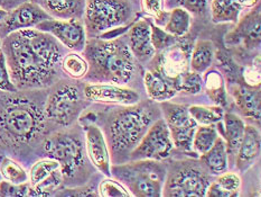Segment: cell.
I'll use <instances>...</instances> for the list:
<instances>
[{
    "label": "cell",
    "mask_w": 261,
    "mask_h": 197,
    "mask_svg": "<svg viewBox=\"0 0 261 197\" xmlns=\"http://www.w3.org/2000/svg\"><path fill=\"white\" fill-rule=\"evenodd\" d=\"M61 45L53 35L36 28L5 36L2 51L16 88L37 89L52 84L63 59Z\"/></svg>",
    "instance_id": "obj_1"
},
{
    "label": "cell",
    "mask_w": 261,
    "mask_h": 197,
    "mask_svg": "<svg viewBox=\"0 0 261 197\" xmlns=\"http://www.w3.org/2000/svg\"><path fill=\"white\" fill-rule=\"evenodd\" d=\"M15 94L0 100V142L20 148L41 137L46 117L32 99Z\"/></svg>",
    "instance_id": "obj_2"
},
{
    "label": "cell",
    "mask_w": 261,
    "mask_h": 197,
    "mask_svg": "<svg viewBox=\"0 0 261 197\" xmlns=\"http://www.w3.org/2000/svg\"><path fill=\"white\" fill-rule=\"evenodd\" d=\"M83 52L89 64L86 76L89 79L123 86L135 75V56L121 39H90Z\"/></svg>",
    "instance_id": "obj_3"
},
{
    "label": "cell",
    "mask_w": 261,
    "mask_h": 197,
    "mask_svg": "<svg viewBox=\"0 0 261 197\" xmlns=\"http://www.w3.org/2000/svg\"><path fill=\"white\" fill-rule=\"evenodd\" d=\"M154 122V114L147 106L135 104L117 112L108 127L112 155L116 158L129 155Z\"/></svg>",
    "instance_id": "obj_4"
},
{
    "label": "cell",
    "mask_w": 261,
    "mask_h": 197,
    "mask_svg": "<svg viewBox=\"0 0 261 197\" xmlns=\"http://www.w3.org/2000/svg\"><path fill=\"white\" fill-rule=\"evenodd\" d=\"M111 176L127 188L132 196H163L166 170L156 160H132L111 167Z\"/></svg>",
    "instance_id": "obj_5"
},
{
    "label": "cell",
    "mask_w": 261,
    "mask_h": 197,
    "mask_svg": "<svg viewBox=\"0 0 261 197\" xmlns=\"http://www.w3.org/2000/svg\"><path fill=\"white\" fill-rule=\"evenodd\" d=\"M133 17L130 0H87L84 27L90 34L103 36L118 28L126 27Z\"/></svg>",
    "instance_id": "obj_6"
},
{
    "label": "cell",
    "mask_w": 261,
    "mask_h": 197,
    "mask_svg": "<svg viewBox=\"0 0 261 197\" xmlns=\"http://www.w3.org/2000/svg\"><path fill=\"white\" fill-rule=\"evenodd\" d=\"M47 158L60 163L63 180H71L86 168V152L82 141L76 135L60 132L50 135L44 142Z\"/></svg>",
    "instance_id": "obj_7"
},
{
    "label": "cell",
    "mask_w": 261,
    "mask_h": 197,
    "mask_svg": "<svg viewBox=\"0 0 261 197\" xmlns=\"http://www.w3.org/2000/svg\"><path fill=\"white\" fill-rule=\"evenodd\" d=\"M84 108L82 94L74 84L63 83L56 87L47 97L44 106L46 120L60 126L74 123Z\"/></svg>",
    "instance_id": "obj_8"
},
{
    "label": "cell",
    "mask_w": 261,
    "mask_h": 197,
    "mask_svg": "<svg viewBox=\"0 0 261 197\" xmlns=\"http://www.w3.org/2000/svg\"><path fill=\"white\" fill-rule=\"evenodd\" d=\"M161 104L174 148L185 152L189 156L195 157L192 149V140L195 128L197 127V123L190 115L189 107L171 103L168 100L163 101Z\"/></svg>",
    "instance_id": "obj_9"
},
{
    "label": "cell",
    "mask_w": 261,
    "mask_h": 197,
    "mask_svg": "<svg viewBox=\"0 0 261 197\" xmlns=\"http://www.w3.org/2000/svg\"><path fill=\"white\" fill-rule=\"evenodd\" d=\"M174 143L165 120L160 118L147 129L137 146L130 152V160L161 161L171 156Z\"/></svg>",
    "instance_id": "obj_10"
},
{
    "label": "cell",
    "mask_w": 261,
    "mask_h": 197,
    "mask_svg": "<svg viewBox=\"0 0 261 197\" xmlns=\"http://www.w3.org/2000/svg\"><path fill=\"white\" fill-rule=\"evenodd\" d=\"M192 47L183 42V39H178L172 47L161 51L157 58H155L152 64V71L160 75L163 79L172 84L174 87L178 79L190 69V58H191Z\"/></svg>",
    "instance_id": "obj_11"
},
{
    "label": "cell",
    "mask_w": 261,
    "mask_h": 197,
    "mask_svg": "<svg viewBox=\"0 0 261 197\" xmlns=\"http://www.w3.org/2000/svg\"><path fill=\"white\" fill-rule=\"evenodd\" d=\"M208 176L200 169L181 167L165 180L163 196L168 197H203L208 185Z\"/></svg>",
    "instance_id": "obj_12"
},
{
    "label": "cell",
    "mask_w": 261,
    "mask_h": 197,
    "mask_svg": "<svg viewBox=\"0 0 261 197\" xmlns=\"http://www.w3.org/2000/svg\"><path fill=\"white\" fill-rule=\"evenodd\" d=\"M46 32L58 41L75 52H82L87 44V31L82 19H56L44 20L35 27Z\"/></svg>",
    "instance_id": "obj_13"
},
{
    "label": "cell",
    "mask_w": 261,
    "mask_h": 197,
    "mask_svg": "<svg viewBox=\"0 0 261 197\" xmlns=\"http://www.w3.org/2000/svg\"><path fill=\"white\" fill-rule=\"evenodd\" d=\"M53 18L41 5L27 2L22 3L14 10L8 11V15L0 25V37L2 39L8 34L27 30V28H35L39 23Z\"/></svg>",
    "instance_id": "obj_14"
},
{
    "label": "cell",
    "mask_w": 261,
    "mask_h": 197,
    "mask_svg": "<svg viewBox=\"0 0 261 197\" xmlns=\"http://www.w3.org/2000/svg\"><path fill=\"white\" fill-rule=\"evenodd\" d=\"M84 97L94 103L132 106L139 103L136 90L115 83H88L83 90Z\"/></svg>",
    "instance_id": "obj_15"
},
{
    "label": "cell",
    "mask_w": 261,
    "mask_h": 197,
    "mask_svg": "<svg viewBox=\"0 0 261 197\" xmlns=\"http://www.w3.org/2000/svg\"><path fill=\"white\" fill-rule=\"evenodd\" d=\"M28 177L35 196L50 195L63 182L60 163L52 158H46L34 163Z\"/></svg>",
    "instance_id": "obj_16"
},
{
    "label": "cell",
    "mask_w": 261,
    "mask_h": 197,
    "mask_svg": "<svg viewBox=\"0 0 261 197\" xmlns=\"http://www.w3.org/2000/svg\"><path fill=\"white\" fill-rule=\"evenodd\" d=\"M237 23V27L226 35V44H242L247 50L259 47L261 37L260 4L253 6V9Z\"/></svg>",
    "instance_id": "obj_17"
},
{
    "label": "cell",
    "mask_w": 261,
    "mask_h": 197,
    "mask_svg": "<svg viewBox=\"0 0 261 197\" xmlns=\"http://www.w3.org/2000/svg\"><path fill=\"white\" fill-rule=\"evenodd\" d=\"M86 150L90 161L107 177H111V158L103 132L93 122L84 125Z\"/></svg>",
    "instance_id": "obj_18"
},
{
    "label": "cell",
    "mask_w": 261,
    "mask_h": 197,
    "mask_svg": "<svg viewBox=\"0 0 261 197\" xmlns=\"http://www.w3.org/2000/svg\"><path fill=\"white\" fill-rule=\"evenodd\" d=\"M129 49L135 59L139 61H148L156 54V50L150 39V21L141 19L136 21L130 27L128 33Z\"/></svg>",
    "instance_id": "obj_19"
},
{
    "label": "cell",
    "mask_w": 261,
    "mask_h": 197,
    "mask_svg": "<svg viewBox=\"0 0 261 197\" xmlns=\"http://www.w3.org/2000/svg\"><path fill=\"white\" fill-rule=\"evenodd\" d=\"M260 154V133L257 127L246 125V131L241 144L236 156V167L238 170L245 171L257 160Z\"/></svg>",
    "instance_id": "obj_20"
},
{
    "label": "cell",
    "mask_w": 261,
    "mask_h": 197,
    "mask_svg": "<svg viewBox=\"0 0 261 197\" xmlns=\"http://www.w3.org/2000/svg\"><path fill=\"white\" fill-rule=\"evenodd\" d=\"M231 94L233 96L237 107L243 115L250 120L260 121L261 106L259 87L234 84L231 87Z\"/></svg>",
    "instance_id": "obj_21"
},
{
    "label": "cell",
    "mask_w": 261,
    "mask_h": 197,
    "mask_svg": "<svg viewBox=\"0 0 261 197\" xmlns=\"http://www.w3.org/2000/svg\"><path fill=\"white\" fill-rule=\"evenodd\" d=\"M87 0H43L42 7L56 19H82Z\"/></svg>",
    "instance_id": "obj_22"
},
{
    "label": "cell",
    "mask_w": 261,
    "mask_h": 197,
    "mask_svg": "<svg viewBox=\"0 0 261 197\" xmlns=\"http://www.w3.org/2000/svg\"><path fill=\"white\" fill-rule=\"evenodd\" d=\"M222 120L224 124V141L226 143L229 159L233 158V160H236L238 149H239L243 135H245L246 123L240 116L233 114V113H228L223 115Z\"/></svg>",
    "instance_id": "obj_23"
},
{
    "label": "cell",
    "mask_w": 261,
    "mask_h": 197,
    "mask_svg": "<svg viewBox=\"0 0 261 197\" xmlns=\"http://www.w3.org/2000/svg\"><path fill=\"white\" fill-rule=\"evenodd\" d=\"M200 160L212 174H221L229 167V156L226 143L222 137H218L212 148L200 156Z\"/></svg>",
    "instance_id": "obj_24"
},
{
    "label": "cell",
    "mask_w": 261,
    "mask_h": 197,
    "mask_svg": "<svg viewBox=\"0 0 261 197\" xmlns=\"http://www.w3.org/2000/svg\"><path fill=\"white\" fill-rule=\"evenodd\" d=\"M203 87L205 93L215 105L224 107L228 105V92L223 76L217 70L208 68L204 72Z\"/></svg>",
    "instance_id": "obj_25"
},
{
    "label": "cell",
    "mask_w": 261,
    "mask_h": 197,
    "mask_svg": "<svg viewBox=\"0 0 261 197\" xmlns=\"http://www.w3.org/2000/svg\"><path fill=\"white\" fill-rule=\"evenodd\" d=\"M144 83L148 97L157 103L172 99L177 94L172 84H169L165 79H163L152 70H147L145 72Z\"/></svg>",
    "instance_id": "obj_26"
},
{
    "label": "cell",
    "mask_w": 261,
    "mask_h": 197,
    "mask_svg": "<svg viewBox=\"0 0 261 197\" xmlns=\"http://www.w3.org/2000/svg\"><path fill=\"white\" fill-rule=\"evenodd\" d=\"M215 182L208 185L205 196L207 197H237L241 188V179L237 173L223 172Z\"/></svg>",
    "instance_id": "obj_27"
},
{
    "label": "cell",
    "mask_w": 261,
    "mask_h": 197,
    "mask_svg": "<svg viewBox=\"0 0 261 197\" xmlns=\"http://www.w3.org/2000/svg\"><path fill=\"white\" fill-rule=\"evenodd\" d=\"M243 9L240 0H211L212 20L220 23H237Z\"/></svg>",
    "instance_id": "obj_28"
},
{
    "label": "cell",
    "mask_w": 261,
    "mask_h": 197,
    "mask_svg": "<svg viewBox=\"0 0 261 197\" xmlns=\"http://www.w3.org/2000/svg\"><path fill=\"white\" fill-rule=\"evenodd\" d=\"M214 58L213 44L210 41H197L191 51L190 69L197 73H204L211 68Z\"/></svg>",
    "instance_id": "obj_29"
},
{
    "label": "cell",
    "mask_w": 261,
    "mask_h": 197,
    "mask_svg": "<svg viewBox=\"0 0 261 197\" xmlns=\"http://www.w3.org/2000/svg\"><path fill=\"white\" fill-rule=\"evenodd\" d=\"M192 16L183 8H173L167 11V19L164 24V30L176 37H184L190 32Z\"/></svg>",
    "instance_id": "obj_30"
},
{
    "label": "cell",
    "mask_w": 261,
    "mask_h": 197,
    "mask_svg": "<svg viewBox=\"0 0 261 197\" xmlns=\"http://www.w3.org/2000/svg\"><path fill=\"white\" fill-rule=\"evenodd\" d=\"M219 137L214 125H197L192 140V149L195 156H202L212 148Z\"/></svg>",
    "instance_id": "obj_31"
},
{
    "label": "cell",
    "mask_w": 261,
    "mask_h": 197,
    "mask_svg": "<svg viewBox=\"0 0 261 197\" xmlns=\"http://www.w3.org/2000/svg\"><path fill=\"white\" fill-rule=\"evenodd\" d=\"M189 113L193 120L197 123V125H215V124L222 122L224 115L223 108L219 105H193L189 107Z\"/></svg>",
    "instance_id": "obj_32"
},
{
    "label": "cell",
    "mask_w": 261,
    "mask_h": 197,
    "mask_svg": "<svg viewBox=\"0 0 261 197\" xmlns=\"http://www.w3.org/2000/svg\"><path fill=\"white\" fill-rule=\"evenodd\" d=\"M61 69L72 79H82L87 76L89 64L84 56L72 52L63 56L61 61Z\"/></svg>",
    "instance_id": "obj_33"
},
{
    "label": "cell",
    "mask_w": 261,
    "mask_h": 197,
    "mask_svg": "<svg viewBox=\"0 0 261 197\" xmlns=\"http://www.w3.org/2000/svg\"><path fill=\"white\" fill-rule=\"evenodd\" d=\"M0 173H2L3 179L7 180L11 184H24L30 180L25 169L7 157L4 158L0 162Z\"/></svg>",
    "instance_id": "obj_34"
},
{
    "label": "cell",
    "mask_w": 261,
    "mask_h": 197,
    "mask_svg": "<svg viewBox=\"0 0 261 197\" xmlns=\"http://www.w3.org/2000/svg\"><path fill=\"white\" fill-rule=\"evenodd\" d=\"M174 88L177 93L180 92L189 95H196L201 93L203 88V78L201 73L189 70L178 79Z\"/></svg>",
    "instance_id": "obj_35"
},
{
    "label": "cell",
    "mask_w": 261,
    "mask_h": 197,
    "mask_svg": "<svg viewBox=\"0 0 261 197\" xmlns=\"http://www.w3.org/2000/svg\"><path fill=\"white\" fill-rule=\"evenodd\" d=\"M150 39L152 47L156 50V52H161V51L174 45L178 41L179 37L172 35V34L167 33L161 26L154 25L150 23Z\"/></svg>",
    "instance_id": "obj_36"
},
{
    "label": "cell",
    "mask_w": 261,
    "mask_h": 197,
    "mask_svg": "<svg viewBox=\"0 0 261 197\" xmlns=\"http://www.w3.org/2000/svg\"><path fill=\"white\" fill-rule=\"evenodd\" d=\"M208 0H164V10L183 8L192 15H201L206 10Z\"/></svg>",
    "instance_id": "obj_37"
},
{
    "label": "cell",
    "mask_w": 261,
    "mask_h": 197,
    "mask_svg": "<svg viewBox=\"0 0 261 197\" xmlns=\"http://www.w3.org/2000/svg\"><path fill=\"white\" fill-rule=\"evenodd\" d=\"M17 197V196H35V193L30 183L24 184H11L7 180L0 182V197Z\"/></svg>",
    "instance_id": "obj_38"
},
{
    "label": "cell",
    "mask_w": 261,
    "mask_h": 197,
    "mask_svg": "<svg viewBox=\"0 0 261 197\" xmlns=\"http://www.w3.org/2000/svg\"><path fill=\"white\" fill-rule=\"evenodd\" d=\"M99 195L103 197H128L132 196L127 188L117 179H106L99 185Z\"/></svg>",
    "instance_id": "obj_39"
},
{
    "label": "cell",
    "mask_w": 261,
    "mask_h": 197,
    "mask_svg": "<svg viewBox=\"0 0 261 197\" xmlns=\"http://www.w3.org/2000/svg\"><path fill=\"white\" fill-rule=\"evenodd\" d=\"M141 7L147 15L154 17L156 25H160L167 14V10H164V0H141Z\"/></svg>",
    "instance_id": "obj_40"
},
{
    "label": "cell",
    "mask_w": 261,
    "mask_h": 197,
    "mask_svg": "<svg viewBox=\"0 0 261 197\" xmlns=\"http://www.w3.org/2000/svg\"><path fill=\"white\" fill-rule=\"evenodd\" d=\"M0 90L5 93H17L18 89L16 88L13 80H11L9 70L6 62L5 54L0 51Z\"/></svg>",
    "instance_id": "obj_41"
},
{
    "label": "cell",
    "mask_w": 261,
    "mask_h": 197,
    "mask_svg": "<svg viewBox=\"0 0 261 197\" xmlns=\"http://www.w3.org/2000/svg\"><path fill=\"white\" fill-rule=\"evenodd\" d=\"M243 78H245L246 84L250 87H259L260 86V60L258 59L257 63L252 65H248L243 71Z\"/></svg>",
    "instance_id": "obj_42"
},
{
    "label": "cell",
    "mask_w": 261,
    "mask_h": 197,
    "mask_svg": "<svg viewBox=\"0 0 261 197\" xmlns=\"http://www.w3.org/2000/svg\"><path fill=\"white\" fill-rule=\"evenodd\" d=\"M7 15H8V10H6V9L0 7V25H2V23L5 20Z\"/></svg>",
    "instance_id": "obj_43"
},
{
    "label": "cell",
    "mask_w": 261,
    "mask_h": 197,
    "mask_svg": "<svg viewBox=\"0 0 261 197\" xmlns=\"http://www.w3.org/2000/svg\"><path fill=\"white\" fill-rule=\"evenodd\" d=\"M2 42H3V39H2V37H0V51H2Z\"/></svg>",
    "instance_id": "obj_44"
},
{
    "label": "cell",
    "mask_w": 261,
    "mask_h": 197,
    "mask_svg": "<svg viewBox=\"0 0 261 197\" xmlns=\"http://www.w3.org/2000/svg\"><path fill=\"white\" fill-rule=\"evenodd\" d=\"M3 180V176H2V173H0V182H2Z\"/></svg>",
    "instance_id": "obj_45"
}]
</instances>
